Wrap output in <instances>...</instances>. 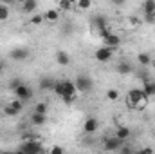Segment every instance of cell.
Instances as JSON below:
<instances>
[{
    "label": "cell",
    "mask_w": 155,
    "mask_h": 154,
    "mask_svg": "<svg viewBox=\"0 0 155 154\" xmlns=\"http://www.w3.org/2000/svg\"><path fill=\"white\" fill-rule=\"evenodd\" d=\"M143 93H144L148 98L155 96V82L153 80H146V82L143 83Z\"/></svg>",
    "instance_id": "5bb4252c"
},
{
    "label": "cell",
    "mask_w": 155,
    "mask_h": 154,
    "mask_svg": "<svg viewBox=\"0 0 155 154\" xmlns=\"http://www.w3.org/2000/svg\"><path fill=\"white\" fill-rule=\"evenodd\" d=\"M47 109H49V107H47V103H45V102H38V103H35V113H36V114H47Z\"/></svg>",
    "instance_id": "7402d4cb"
},
{
    "label": "cell",
    "mask_w": 155,
    "mask_h": 154,
    "mask_svg": "<svg viewBox=\"0 0 155 154\" xmlns=\"http://www.w3.org/2000/svg\"><path fill=\"white\" fill-rule=\"evenodd\" d=\"M36 7H38V4H36L35 0H25V2H22V11H24V13H35Z\"/></svg>",
    "instance_id": "ac0fdd59"
},
{
    "label": "cell",
    "mask_w": 155,
    "mask_h": 154,
    "mask_svg": "<svg viewBox=\"0 0 155 154\" xmlns=\"http://www.w3.org/2000/svg\"><path fill=\"white\" fill-rule=\"evenodd\" d=\"M132 71H134L132 64H128V62H119L117 64V73L119 75H130Z\"/></svg>",
    "instance_id": "d6986e66"
},
{
    "label": "cell",
    "mask_w": 155,
    "mask_h": 154,
    "mask_svg": "<svg viewBox=\"0 0 155 154\" xmlns=\"http://www.w3.org/2000/svg\"><path fill=\"white\" fill-rule=\"evenodd\" d=\"M49 154H65V149H63L61 145H52L51 151H49Z\"/></svg>",
    "instance_id": "f1b7e54d"
},
{
    "label": "cell",
    "mask_w": 155,
    "mask_h": 154,
    "mask_svg": "<svg viewBox=\"0 0 155 154\" xmlns=\"http://www.w3.org/2000/svg\"><path fill=\"white\" fill-rule=\"evenodd\" d=\"M85 154H87V152H85Z\"/></svg>",
    "instance_id": "e575fe53"
},
{
    "label": "cell",
    "mask_w": 155,
    "mask_h": 154,
    "mask_svg": "<svg viewBox=\"0 0 155 154\" xmlns=\"http://www.w3.org/2000/svg\"><path fill=\"white\" fill-rule=\"evenodd\" d=\"M43 20L45 22H58L60 20V11L58 9H49L43 13Z\"/></svg>",
    "instance_id": "9a60e30c"
},
{
    "label": "cell",
    "mask_w": 155,
    "mask_h": 154,
    "mask_svg": "<svg viewBox=\"0 0 155 154\" xmlns=\"http://www.w3.org/2000/svg\"><path fill=\"white\" fill-rule=\"evenodd\" d=\"M103 42H105V47H108V49H116V47H119L121 45V37L119 35H116V33H112V35H108L107 38H103Z\"/></svg>",
    "instance_id": "8fae6325"
},
{
    "label": "cell",
    "mask_w": 155,
    "mask_h": 154,
    "mask_svg": "<svg viewBox=\"0 0 155 154\" xmlns=\"http://www.w3.org/2000/svg\"><path fill=\"white\" fill-rule=\"evenodd\" d=\"M74 7L76 9H81V11H87V9L92 7V2H88V0H78L76 4H74Z\"/></svg>",
    "instance_id": "603a6c76"
},
{
    "label": "cell",
    "mask_w": 155,
    "mask_h": 154,
    "mask_svg": "<svg viewBox=\"0 0 155 154\" xmlns=\"http://www.w3.org/2000/svg\"><path fill=\"white\" fill-rule=\"evenodd\" d=\"M9 105H11L13 109H16L18 113L24 109V102H20V100H11V102H9Z\"/></svg>",
    "instance_id": "484cf974"
},
{
    "label": "cell",
    "mask_w": 155,
    "mask_h": 154,
    "mask_svg": "<svg viewBox=\"0 0 155 154\" xmlns=\"http://www.w3.org/2000/svg\"><path fill=\"white\" fill-rule=\"evenodd\" d=\"M58 7H60L61 11H67V9H72V7H74V4L65 0V2H60V4H58Z\"/></svg>",
    "instance_id": "f546056e"
},
{
    "label": "cell",
    "mask_w": 155,
    "mask_h": 154,
    "mask_svg": "<svg viewBox=\"0 0 155 154\" xmlns=\"http://www.w3.org/2000/svg\"><path fill=\"white\" fill-rule=\"evenodd\" d=\"M107 100L108 102H117L119 100V93H117L116 89H108L107 91Z\"/></svg>",
    "instance_id": "d4e9b609"
},
{
    "label": "cell",
    "mask_w": 155,
    "mask_h": 154,
    "mask_svg": "<svg viewBox=\"0 0 155 154\" xmlns=\"http://www.w3.org/2000/svg\"><path fill=\"white\" fill-rule=\"evenodd\" d=\"M135 151L132 149V145H128V143H123V147L119 149V154H134Z\"/></svg>",
    "instance_id": "83f0119b"
},
{
    "label": "cell",
    "mask_w": 155,
    "mask_h": 154,
    "mask_svg": "<svg viewBox=\"0 0 155 154\" xmlns=\"http://www.w3.org/2000/svg\"><path fill=\"white\" fill-rule=\"evenodd\" d=\"M45 121H47V118H45L43 114H36V113H33V114H31V123H33V125H36V127L43 125Z\"/></svg>",
    "instance_id": "44dd1931"
},
{
    "label": "cell",
    "mask_w": 155,
    "mask_h": 154,
    "mask_svg": "<svg viewBox=\"0 0 155 154\" xmlns=\"http://www.w3.org/2000/svg\"><path fill=\"white\" fill-rule=\"evenodd\" d=\"M41 151H43L41 143H40V142H35V140L24 142V143L20 145V152H24V154H41Z\"/></svg>",
    "instance_id": "277c9868"
},
{
    "label": "cell",
    "mask_w": 155,
    "mask_h": 154,
    "mask_svg": "<svg viewBox=\"0 0 155 154\" xmlns=\"http://www.w3.org/2000/svg\"><path fill=\"white\" fill-rule=\"evenodd\" d=\"M123 147V142L121 140H117L116 136H110V138H105V142H103V149L107 151V152H116Z\"/></svg>",
    "instance_id": "52a82bcc"
},
{
    "label": "cell",
    "mask_w": 155,
    "mask_h": 154,
    "mask_svg": "<svg viewBox=\"0 0 155 154\" xmlns=\"http://www.w3.org/2000/svg\"><path fill=\"white\" fill-rule=\"evenodd\" d=\"M74 85H76L78 93H88L94 87V82H92V78L87 76V75H78L76 80H74Z\"/></svg>",
    "instance_id": "3957f363"
},
{
    "label": "cell",
    "mask_w": 155,
    "mask_h": 154,
    "mask_svg": "<svg viewBox=\"0 0 155 154\" xmlns=\"http://www.w3.org/2000/svg\"><path fill=\"white\" fill-rule=\"evenodd\" d=\"M114 136H116L117 140H121V142L124 143V142H126V140H128V138L132 136V131H130L128 127H124V125H119V127H117V131H116V134H114Z\"/></svg>",
    "instance_id": "4fadbf2b"
},
{
    "label": "cell",
    "mask_w": 155,
    "mask_h": 154,
    "mask_svg": "<svg viewBox=\"0 0 155 154\" xmlns=\"http://www.w3.org/2000/svg\"><path fill=\"white\" fill-rule=\"evenodd\" d=\"M56 83H58V82H54L52 78H49V76H43L41 80H40L38 87H40V91H54V87H56Z\"/></svg>",
    "instance_id": "7c38bea8"
},
{
    "label": "cell",
    "mask_w": 155,
    "mask_h": 154,
    "mask_svg": "<svg viewBox=\"0 0 155 154\" xmlns=\"http://www.w3.org/2000/svg\"><path fill=\"white\" fill-rule=\"evenodd\" d=\"M143 11L146 16H153L155 15V0H146L143 4Z\"/></svg>",
    "instance_id": "e0dca14e"
},
{
    "label": "cell",
    "mask_w": 155,
    "mask_h": 154,
    "mask_svg": "<svg viewBox=\"0 0 155 154\" xmlns=\"http://www.w3.org/2000/svg\"><path fill=\"white\" fill-rule=\"evenodd\" d=\"M97 129H99V121H97V118L88 116V118L85 120V123H83V132H87V134H94Z\"/></svg>",
    "instance_id": "ba28073f"
},
{
    "label": "cell",
    "mask_w": 155,
    "mask_h": 154,
    "mask_svg": "<svg viewBox=\"0 0 155 154\" xmlns=\"http://www.w3.org/2000/svg\"><path fill=\"white\" fill-rule=\"evenodd\" d=\"M90 26L94 29H97V31H103L105 27H108V22H107V18L103 15H94L92 20H90Z\"/></svg>",
    "instance_id": "30bf717a"
},
{
    "label": "cell",
    "mask_w": 155,
    "mask_h": 154,
    "mask_svg": "<svg viewBox=\"0 0 155 154\" xmlns=\"http://www.w3.org/2000/svg\"><path fill=\"white\" fill-rule=\"evenodd\" d=\"M27 56H29V51L24 49V47H15L9 53V58L15 60V62H24V60H27Z\"/></svg>",
    "instance_id": "9c48e42d"
},
{
    "label": "cell",
    "mask_w": 155,
    "mask_h": 154,
    "mask_svg": "<svg viewBox=\"0 0 155 154\" xmlns=\"http://www.w3.org/2000/svg\"><path fill=\"white\" fill-rule=\"evenodd\" d=\"M7 18H9V7L0 4V22H5Z\"/></svg>",
    "instance_id": "cb8c5ba5"
},
{
    "label": "cell",
    "mask_w": 155,
    "mask_h": 154,
    "mask_svg": "<svg viewBox=\"0 0 155 154\" xmlns=\"http://www.w3.org/2000/svg\"><path fill=\"white\" fill-rule=\"evenodd\" d=\"M112 56H114V51L108 49V47H105V45L99 47V49H96V53H94V58H96L99 64H107V62H110Z\"/></svg>",
    "instance_id": "5b68a950"
},
{
    "label": "cell",
    "mask_w": 155,
    "mask_h": 154,
    "mask_svg": "<svg viewBox=\"0 0 155 154\" xmlns=\"http://www.w3.org/2000/svg\"><path fill=\"white\" fill-rule=\"evenodd\" d=\"M54 93L65 102V103H72L74 102V98H76V85H74V82H71V80H61V82H58L56 83V87H54Z\"/></svg>",
    "instance_id": "6da1fadb"
},
{
    "label": "cell",
    "mask_w": 155,
    "mask_h": 154,
    "mask_svg": "<svg viewBox=\"0 0 155 154\" xmlns=\"http://www.w3.org/2000/svg\"><path fill=\"white\" fill-rule=\"evenodd\" d=\"M20 83H22V82H20V80H18V78H15V80H11V82H9V87H11V89H13V91H15V89H16V87H18V85H20Z\"/></svg>",
    "instance_id": "d6a6232c"
},
{
    "label": "cell",
    "mask_w": 155,
    "mask_h": 154,
    "mask_svg": "<svg viewBox=\"0 0 155 154\" xmlns=\"http://www.w3.org/2000/svg\"><path fill=\"white\" fill-rule=\"evenodd\" d=\"M2 73H4V64L0 62V75H2Z\"/></svg>",
    "instance_id": "836d02e7"
},
{
    "label": "cell",
    "mask_w": 155,
    "mask_h": 154,
    "mask_svg": "<svg viewBox=\"0 0 155 154\" xmlns=\"http://www.w3.org/2000/svg\"><path fill=\"white\" fill-rule=\"evenodd\" d=\"M148 96L143 93V89H132L126 94V105L134 111H143L148 105Z\"/></svg>",
    "instance_id": "7a4b0ae2"
},
{
    "label": "cell",
    "mask_w": 155,
    "mask_h": 154,
    "mask_svg": "<svg viewBox=\"0 0 155 154\" xmlns=\"http://www.w3.org/2000/svg\"><path fill=\"white\" fill-rule=\"evenodd\" d=\"M43 22V15H33L31 16V24H35V26H38Z\"/></svg>",
    "instance_id": "4dcf8cb0"
},
{
    "label": "cell",
    "mask_w": 155,
    "mask_h": 154,
    "mask_svg": "<svg viewBox=\"0 0 155 154\" xmlns=\"http://www.w3.org/2000/svg\"><path fill=\"white\" fill-rule=\"evenodd\" d=\"M56 62H58L60 65H69V64H71V56H69V53H65V51H58V53H56Z\"/></svg>",
    "instance_id": "2e32d148"
},
{
    "label": "cell",
    "mask_w": 155,
    "mask_h": 154,
    "mask_svg": "<svg viewBox=\"0 0 155 154\" xmlns=\"http://www.w3.org/2000/svg\"><path fill=\"white\" fill-rule=\"evenodd\" d=\"M15 94H16V100H20V102H27V100H31L33 91H31V87H29L27 83L22 82V83L15 89Z\"/></svg>",
    "instance_id": "8992f818"
},
{
    "label": "cell",
    "mask_w": 155,
    "mask_h": 154,
    "mask_svg": "<svg viewBox=\"0 0 155 154\" xmlns=\"http://www.w3.org/2000/svg\"><path fill=\"white\" fill-rule=\"evenodd\" d=\"M4 114L5 116H18L20 113H18L16 109H13L11 105H5V107H4Z\"/></svg>",
    "instance_id": "4316f807"
},
{
    "label": "cell",
    "mask_w": 155,
    "mask_h": 154,
    "mask_svg": "<svg viewBox=\"0 0 155 154\" xmlns=\"http://www.w3.org/2000/svg\"><path fill=\"white\" fill-rule=\"evenodd\" d=\"M137 62H139L143 67H148V65L152 64V58H150L148 53H139V54H137Z\"/></svg>",
    "instance_id": "ffe728a7"
},
{
    "label": "cell",
    "mask_w": 155,
    "mask_h": 154,
    "mask_svg": "<svg viewBox=\"0 0 155 154\" xmlns=\"http://www.w3.org/2000/svg\"><path fill=\"white\" fill-rule=\"evenodd\" d=\"M134 154H153V149H152V147H143V149L135 151Z\"/></svg>",
    "instance_id": "1f68e13d"
}]
</instances>
